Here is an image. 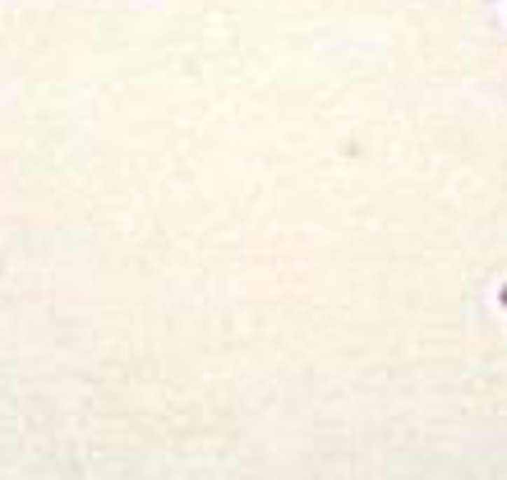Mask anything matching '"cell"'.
<instances>
[{
	"label": "cell",
	"instance_id": "6da1fadb",
	"mask_svg": "<svg viewBox=\"0 0 507 480\" xmlns=\"http://www.w3.org/2000/svg\"><path fill=\"white\" fill-rule=\"evenodd\" d=\"M498 305H503V310H507V287H503V291H498Z\"/></svg>",
	"mask_w": 507,
	"mask_h": 480
}]
</instances>
